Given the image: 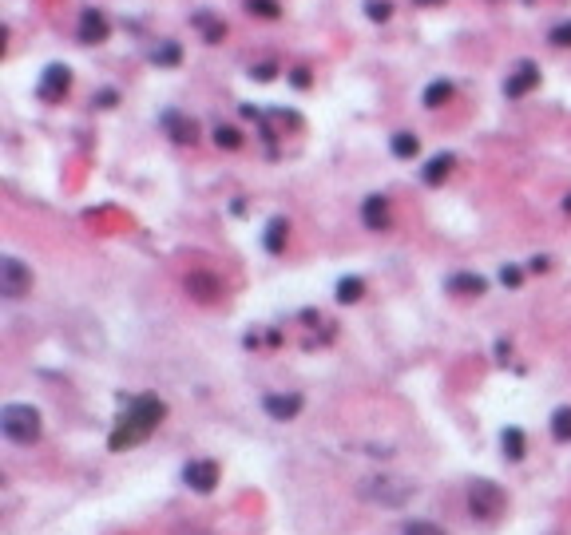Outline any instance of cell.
Segmentation results:
<instances>
[{"mask_svg": "<svg viewBox=\"0 0 571 535\" xmlns=\"http://www.w3.org/2000/svg\"><path fill=\"white\" fill-rule=\"evenodd\" d=\"M167 416V405L159 396H131L127 401V412L115 421V432H111V452H123L131 444L147 441Z\"/></svg>", "mask_w": 571, "mask_h": 535, "instance_id": "cell-1", "label": "cell"}, {"mask_svg": "<svg viewBox=\"0 0 571 535\" xmlns=\"http://www.w3.org/2000/svg\"><path fill=\"white\" fill-rule=\"evenodd\" d=\"M357 496L381 507H405L417 496V484L405 480V476H365L357 484Z\"/></svg>", "mask_w": 571, "mask_h": 535, "instance_id": "cell-2", "label": "cell"}, {"mask_svg": "<svg viewBox=\"0 0 571 535\" xmlns=\"http://www.w3.org/2000/svg\"><path fill=\"white\" fill-rule=\"evenodd\" d=\"M0 432L16 444H36L40 432H44L40 409H32V405H4L0 409Z\"/></svg>", "mask_w": 571, "mask_h": 535, "instance_id": "cell-3", "label": "cell"}, {"mask_svg": "<svg viewBox=\"0 0 571 535\" xmlns=\"http://www.w3.org/2000/svg\"><path fill=\"white\" fill-rule=\"evenodd\" d=\"M468 512H472V520H496L504 512V492H500V484L472 480L468 484Z\"/></svg>", "mask_w": 571, "mask_h": 535, "instance_id": "cell-4", "label": "cell"}, {"mask_svg": "<svg viewBox=\"0 0 571 535\" xmlns=\"http://www.w3.org/2000/svg\"><path fill=\"white\" fill-rule=\"evenodd\" d=\"M28 290H32V270L24 266L20 258L4 254V258H0V298L20 301Z\"/></svg>", "mask_w": 571, "mask_h": 535, "instance_id": "cell-5", "label": "cell"}, {"mask_svg": "<svg viewBox=\"0 0 571 535\" xmlns=\"http://www.w3.org/2000/svg\"><path fill=\"white\" fill-rule=\"evenodd\" d=\"M68 88H72V68H68V63H48L40 83H36V95H40L44 103H56V99L68 95Z\"/></svg>", "mask_w": 571, "mask_h": 535, "instance_id": "cell-6", "label": "cell"}, {"mask_svg": "<svg viewBox=\"0 0 571 535\" xmlns=\"http://www.w3.org/2000/svg\"><path fill=\"white\" fill-rule=\"evenodd\" d=\"M76 36L83 40V44H103L111 36V20L103 8H79V24H76Z\"/></svg>", "mask_w": 571, "mask_h": 535, "instance_id": "cell-7", "label": "cell"}, {"mask_svg": "<svg viewBox=\"0 0 571 535\" xmlns=\"http://www.w3.org/2000/svg\"><path fill=\"white\" fill-rule=\"evenodd\" d=\"M361 222L369 230H389L393 226V206H389V194H365L361 203Z\"/></svg>", "mask_w": 571, "mask_h": 535, "instance_id": "cell-8", "label": "cell"}, {"mask_svg": "<svg viewBox=\"0 0 571 535\" xmlns=\"http://www.w3.org/2000/svg\"><path fill=\"white\" fill-rule=\"evenodd\" d=\"M536 83H539V68L532 60H520V63H516V72H508V79H504V95H508V99H523Z\"/></svg>", "mask_w": 571, "mask_h": 535, "instance_id": "cell-9", "label": "cell"}, {"mask_svg": "<svg viewBox=\"0 0 571 535\" xmlns=\"http://www.w3.org/2000/svg\"><path fill=\"white\" fill-rule=\"evenodd\" d=\"M183 484L194 492H214V484H219V464L214 460H190L187 468H183Z\"/></svg>", "mask_w": 571, "mask_h": 535, "instance_id": "cell-10", "label": "cell"}, {"mask_svg": "<svg viewBox=\"0 0 571 535\" xmlns=\"http://www.w3.org/2000/svg\"><path fill=\"white\" fill-rule=\"evenodd\" d=\"M159 123H163V131H167L174 143H194L199 139V123H194L190 115H183L179 108H167L163 115H159Z\"/></svg>", "mask_w": 571, "mask_h": 535, "instance_id": "cell-11", "label": "cell"}, {"mask_svg": "<svg viewBox=\"0 0 571 535\" xmlns=\"http://www.w3.org/2000/svg\"><path fill=\"white\" fill-rule=\"evenodd\" d=\"M301 405H305L301 393H266L262 396V409H266L274 421H294V416L301 412Z\"/></svg>", "mask_w": 571, "mask_h": 535, "instance_id": "cell-12", "label": "cell"}, {"mask_svg": "<svg viewBox=\"0 0 571 535\" xmlns=\"http://www.w3.org/2000/svg\"><path fill=\"white\" fill-rule=\"evenodd\" d=\"M452 167H457V155H448V151H441V155H432L425 163V171H421V179H425L428 187H441L444 179L452 174Z\"/></svg>", "mask_w": 571, "mask_h": 535, "instance_id": "cell-13", "label": "cell"}, {"mask_svg": "<svg viewBox=\"0 0 571 535\" xmlns=\"http://www.w3.org/2000/svg\"><path fill=\"white\" fill-rule=\"evenodd\" d=\"M444 290H448V294H464V298H480V294L488 290V282H484L480 274H452V278L444 282Z\"/></svg>", "mask_w": 571, "mask_h": 535, "instance_id": "cell-14", "label": "cell"}, {"mask_svg": "<svg viewBox=\"0 0 571 535\" xmlns=\"http://www.w3.org/2000/svg\"><path fill=\"white\" fill-rule=\"evenodd\" d=\"M452 92H457V88H452L448 79H432V83L425 88V95H421V103H425L428 111H432V108H444V103L452 99Z\"/></svg>", "mask_w": 571, "mask_h": 535, "instance_id": "cell-15", "label": "cell"}, {"mask_svg": "<svg viewBox=\"0 0 571 535\" xmlns=\"http://www.w3.org/2000/svg\"><path fill=\"white\" fill-rule=\"evenodd\" d=\"M190 24H194V28H203L206 44H219L222 36H226V24H222L219 16H210V12H194V16H190Z\"/></svg>", "mask_w": 571, "mask_h": 535, "instance_id": "cell-16", "label": "cell"}, {"mask_svg": "<svg viewBox=\"0 0 571 535\" xmlns=\"http://www.w3.org/2000/svg\"><path fill=\"white\" fill-rule=\"evenodd\" d=\"M389 147H393L397 159H417V155H421V139H417L412 131H397Z\"/></svg>", "mask_w": 571, "mask_h": 535, "instance_id": "cell-17", "label": "cell"}, {"mask_svg": "<svg viewBox=\"0 0 571 535\" xmlns=\"http://www.w3.org/2000/svg\"><path fill=\"white\" fill-rule=\"evenodd\" d=\"M500 444H504V456L508 460H523V452H528L520 428H504V432H500Z\"/></svg>", "mask_w": 571, "mask_h": 535, "instance_id": "cell-18", "label": "cell"}, {"mask_svg": "<svg viewBox=\"0 0 571 535\" xmlns=\"http://www.w3.org/2000/svg\"><path fill=\"white\" fill-rule=\"evenodd\" d=\"M242 8L250 16H258V20H278L282 16V4L278 0H242Z\"/></svg>", "mask_w": 571, "mask_h": 535, "instance_id": "cell-19", "label": "cell"}, {"mask_svg": "<svg viewBox=\"0 0 571 535\" xmlns=\"http://www.w3.org/2000/svg\"><path fill=\"white\" fill-rule=\"evenodd\" d=\"M286 230H290V222H286V219H270V226H266V250L270 254H282Z\"/></svg>", "mask_w": 571, "mask_h": 535, "instance_id": "cell-20", "label": "cell"}, {"mask_svg": "<svg viewBox=\"0 0 571 535\" xmlns=\"http://www.w3.org/2000/svg\"><path fill=\"white\" fill-rule=\"evenodd\" d=\"M214 143H219L222 151H238L242 147V131L230 123H214Z\"/></svg>", "mask_w": 571, "mask_h": 535, "instance_id": "cell-21", "label": "cell"}, {"mask_svg": "<svg viewBox=\"0 0 571 535\" xmlns=\"http://www.w3.org/2000/svg\"><path fill=\"white\" fill-rule=\"evenodd\" d=\"M361 294H365V282H361V278H341V282H337V301H341V305H353V301H361Z\"/></svg>", "mask_w": 571, "mask_h": 535, "instance_id": "cell-22", "label": "cell"}, {"mask_svg": "<svg viewBox=\"0 0 571 535\" xmlns=\"http://www.w3.org/2000/svg\"><path fill=\"white\" fill-rule=\"evenodd\" d=\"M187 290L190 294H194V298H214V294H219V282H214V278H206V274H190L187 278Z\"/></svg>", "mask_w": 571, "mask_h": 535, "instance_id": "cell-23", "label": "cell"}, {"mask_svg": "<svg viewBox=\"0 0 571 535\" xmlns=\"http://www.w3.org/2000/svg\"><path fill=\"white\" fill-rule=\"evenodd\" d=\"M552 436L555 441H571V409H555L552 412Z\"/></svg>", "mask_w": 571, "mask_h": 535, "instance_id": "cell-24", "label": "cell"}, {"mask_svg": "<svg viewBox=\"0 0 571 535\" xmlns=\"http://www.w3.org/2000/svg\"><path fill=\"white\" fill-rule=\"evenodd\" d=\"M365 16H369L373 24H385V20L393 16V0H365Z\"/></svg>", "mask_w": 571, "mask_h": 535, "instance_id": "cell-25", "label": "cell"}, {"mask_svg": "<svg viewBox=\"0 0 571 535\" xmlns=\"http://www.w3.org/2000/svg\"><path fill=\"white\" fill-rule=\"evenodd\" d=\"M151 60H155L159 68H174V63H179V44H174V40H167V44H159L155 52H151Z\"/></svg>", "mask_w": 571, "mask_h": 535, "instance_id": "cell-26", "label": "cell"}, {"mask_svg": "<svg viewBox=\"0 0 571 535\" xmlns=\"http://www.w3.org/2000/svg\"><path fill=\"white\" fill-rule=\"evenodd\" d=\"M401 535H448V532L437 527V523H428V520H409L405 527H401Z\"/></svg>", "mask_w": 571, "mask_h": 535, "instance_id": "cell-27", "label": "cell"}, {"mask_svg": "<svg viewBox=\"0 0 571 535\" xmlns=\"http://www.w3.org/2000/svg\"><path fill=\"white\" fill-rule=\"evenodd\" d=\"M548 40H552V48H571V20H559V24H552Z\"/></svg>", "mask_w": 571, "mask_h": 535, "instance_id": "cell-28", "label": "cell"}, {"mask_svg": "<svg viewBox=\"0 0 571 535\" xmlns=\"http://www.w3.org/2000/svg\"><path fill=\"white\" fill-rule=\"evenodd\" d=\"M500 282H504V285H520L523 282V270L520 266H504V270H500Z\"/></svg>", "mask_w": 571, "mask_h": 535, "instance_id": "cell-29", "label": "cell"}, {"mask_svg": "<svg viewBox=\"0 0 571 535\" xmlns=\"http://www.w3.org/2000/svg\"><path fill=\"white\" fill-rule=\"evenodd\" d=\"M274 72H278V63H258V68H250V76L262 79V83H266V79H274Z\"/></svg>", "mask_w": 571, "mask_h": 535, "instance_id": "cell-30", "label": "cell"}, {"mask_svg": "<svg viewBox=\"0 0 571 535\" xmlns=\"http://www.w3.org/2000/svg\"><path fill=\"white\" fill-rule=\"evenodd\" d=\"M290 83H294V88H310V68H294V72H290Z\"/></svg>", "mask_w": 571, "mask_h": 535, "instance_id": "cell-31", "label": "cell"}, {"mask_svg": "<svg viewBox=\"0 0 571 535\" xmlns=\"http://www.w3.org/2000/svg\"><path fill=\"white\" fill-rule=\"evenodd\" d=\"M92 103H95V108H115V92H111V88H103V92L92 99Z\"/></svg>", "mask_w": 571, "mask_h": 535, "instance_id": "cell-32", "label": "cell"}, {"mask_svg": "<svg viewBox=\"0 0 571 535\" xmlns=\"http://www.w3.org/2000/svg\"><path fill=\"white\" fill-rule=\"evenodd\" d=\"M528 270H532V274H543V270H548V258H543V254H539V258H532V262H528Z\"/></svg>", "mask_w": 571, "mask_h": 535, "instance_id": "cell-33", "label": "cell"}, {"mask_svg": "<svg viewBox=\"0 0 571 535\" xmlns=\"http://www.w3.org/2000/svg\"><path fill=\"white\" fill-rule=\"evenodd\" d=\"M417 4H444V0H417Z\"/></svg>", "mask_w": 571, "mask_h": 535, "instance_id": "cell-34", "label": "cell"}]
</instances>
